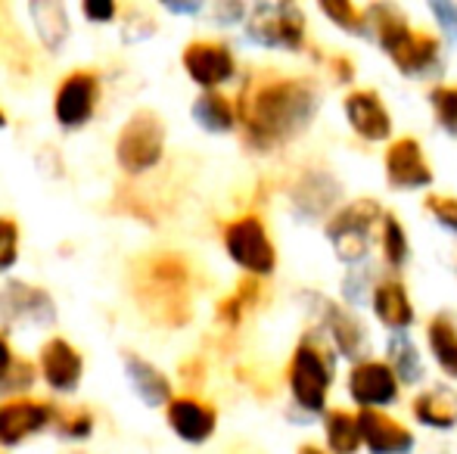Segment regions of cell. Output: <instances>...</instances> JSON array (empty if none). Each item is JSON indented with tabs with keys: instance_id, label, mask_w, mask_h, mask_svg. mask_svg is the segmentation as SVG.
I'll return each instance as SVG.
<instances>
[{
	"instance_id": "6da1fadb",
	"label": "cell",
	"mask_w": 457,
	"mask_h": 454,
	"mask_svg": "<svg viewBox=\"0 0 457 454\" xmlns=\"http://www.w3.org/2000/svg\"><path fill=\"white\" fill-rule=\"evenodd\" d=\"M234 103L243 144L253 153H274L312 131L324 106V91L314 75L253 72Z\"/></svg>"
},
{
	"instance_id": "7a4b0ae2",
	"label": "cell",
	"mask_w": 457,
	"mask_h": 454,
	"mask_svg": "<svg viewBox=\"0 0 457 454\" xmlns=\"http://www.w3.org/2000/svg\"><path fill=\"white\" fill-rule=\"evenodd\" d=\"M190 280L193 271L184 255L178 252H156L146 255L134 268V299L140 311L153 318L162 327H184L193 318V299H190Z\"/></svg>"
},
{
	"instance_id": "3957f363",
	"label": "cell",
	"mask_w": 457,
	"mask_h": 454,
	"mask_svg": "<svg viewBox=\"0 0 457 454\" xmlns=\"http://www.w3.org/2000/svg\"><path fill=\"white\" fill-rule=\"evenodd\" d=\"M337 383V351L318 330H305L287 361V389L305 417L330 411V389Z\"/></svg>"
},
{
	"instance_id": "277c9868",
	"label": "cell",
	"mask_w": 457,
	"mask_h": 454,
	"mask_svg": "<svg viewBox=\"0 0 457 454\" xmlns=\"http://www.w3.org/2000/svg\"><path fill=\"white\" fill-rule=\"evenodd\" d=\"M386 219V209L373 196H355L345 200L330 219L324 221V236L330 243L333 255L345 268L367 265L373 252V243L379 236V225Z\"/></svg>"
},
{
	"instance_id": "5b68a950",
	"label": "cell",
	"mask_w": 457,
	"mask_h": 454,
	"mask_svg": "<svg viewBox=\"0 0 457 454\" xmlns=\"http://www.w3.org/2000/svg\"><path fill=\"white\" fill-rule=\"evenodd\" d=\"M221 243L228 259L246 271V277L268 280L277 271V246L262 215L243 212L230 219L221 230Z\"/></svg>"
},
{
	"instance_id": "8992f818",
	"label": "cell",
	"mask_w": 457,
	"mask_h": 454,
	"mask_svg": "<svg viewBox=\"0 0 457 454\" xmlns=\"http://www.w3.org/2000/svg\"><path fill=\"white\" fill-rule=\"evenodd\" d=\"M243 29L255 47L280 54H302L308 44V16L299 4H255Z\"/></svg>"
},
{
	"instance_id": "52a82bcc",
	"label": "cell",
	"mask_w": 457,
	"mask_h": 454,
	"mask_svg": "<svg viewBox=\"0 0 457 454\" xmlns=\"http://www.w3.org/2000/svg\"><path fill=\"white\" fill-rule=\"evenodd\" d=\"M345 200L339 175L324 165H305L287 187V206L295 221H327Z\"/></svg>"
},
{
	"instance_id": "ba28073f",
	"label": "cell",
	"mask_w": 457,
	"mask_h": 454,
	"mask_svg": "<svg viewBox=\"0 0 457 454\" xmlns=\"http://www.w3.org/2000/svg\"><path fill=\"white\" fill-rule=\"evenodd\" d=\"M165 156V121L153 110H137L115 137V159L128 175L156 169Z\"/></svg>"
},
{
	"instance_id": "9c48e42d",
	"label": "cell",
	"mask_w": 457,
	"mask_h": 454,
	"mask_svg": "<svg viewBox=\"0 0 457 454\" xmlns=\"http://www.w3.org/2000/svg\"><path fill=\"white\" fill-rule=\"evenodd\" d=\"M314 330L330 343V349L343 361L358 364L370 358V330L358 318V311L339 299H318V327Z\"/></svg>"
},
{
	"instance_id": "30bf717a",
	"label": "cell",
	"mask_w": 457,
	"mask_h": 454,
	"mask_svg": "<svg viewBox=\"0 0 457 454\" xmlns=\"http://www.w3.org/2000/svg\"><path fill=\"white\" fill-rule=\"evenodd\" d=\"M383 54L395 66V72L411 81L442 78V72H445V44L436 31L411 29L395 44H389Z\"/></svg>"
},
{
	"instance_id": "8fae6325",
	"label": "cell",
	"mask_w": 457,
	"mask_h": 454,
	"mask_svg": "<svg viewBox=\"0 0 457 454\" xmlns=\"http://www.w3.org/2000/svg\"><path fill=\"white\" fill-rule=\"evenodd\" d=\"M345 392L358 411H389L402 401V383L386 358H364L345 374Z\"/></svg>"
},
{
	"instance_id": "7c38bea8",
	"label": "cell",
	"mask_w": 457,
	"mask_h": 454,
	"mask_svg": "<svg viewBox=\"0 0 457 454\" xmlns=\"http://www.w3.org/2000/svg\"><path fill=\"white\" fill-rule=\"evenodd\" d=\"M383 175L386 184L398 194H417V190H429L436 181V169L427 159L420 137L414 134H402L383 150Z\"/></svg>"
},
{
	"instance_id": "4fadbf2b",
	"label": "cell",
	"mask_w": 457,
	"mask_h": 454,
	"mask_svg": "<svg viewBox=\"0 0 457 454\" xmlns=\"http://www.w3.org/2000/svg\"><path fill=\"white\" fill-rule=\"evenodd\" d=\"M343 119L349 131L364 144H392L395 119L386 106L383 94L373 87H349L343 97Z\"/></svg>"
},
{
	"instance_id": "5bb4252c",
	"label": "cell",
	"mask_w": 457,
	"mask_h": 454,
	"mask_svg": "<svg viewBox=\"0 0 457 454\" xmlns=\"http://www.w3.org/2000/svg\"><path fill=\"white\" fill-rule=\"evenodd\" d=\"M0 324L4 327H54L56 305L41 286L10 280L0 290Z\"/></svg>"
},
{
	"instance_id": "9a60e30c",
	"label": "cell",
	"mask_w": 457,
	"mask_h": 454,
	"mask_svg": "<svg viewBox=\"0 0 457 454\" xmlns=\"http://www.w3.org/2000/svg\"><path fill=\"white\" fill-rule=\"evenodd\" d=\"M181 66L190 75L193 85H199L203 91H218L221 85L237 78V56L224 41H209L199 37L190 41L181 54Z\"/></svg>"
},
{
	"instance_id": "2e32d148",
	"label": "cell",
	"mask_w": 457,
	"mask_h": 454,
	"mask_svg": "<svg viewBox=\"0 0 457 454\" xmlns=\"http://www.w3.org/2000/svg\"><path fill=\"white\" fill-rule=\"evenodd\" d=\"M100 103V75L91 69H75L60 81L54 94V115L66 131L87 125Z\"/></svg>"
},
{
	"instance_id": "e0dca14e",
	"label": "cell",
	"mask_w": 457,
	"mask_h": 454,
	"mask_svg": "<svg viewBox=\"0 0 457 454\" xmlns=\"http://www.w3.org/2000/svg\"><path fill=\"white\" fill-rule=\"evenodd\" d=\"M56 408L50 401L35 399H6L0 401V445L12 449V445L25 442L35 433L54 426Z\"/></svg>"
},
{
	"instance_id": "ac0fdd59",
	"label": "cell",
	"mask_w": 457,
	"mask_h": 454,
	"mask_svg": "<svg viewBox=\"0 0 457 454\" xmlns=\"http://www.w3.org/2000/svg\"><path fill=\"white\" fill-rule=\"evenodd\" d=\"M370 311L386 334H408L417 324V309L414 299H411V290L395 274L379 277L377 290L370 296Z\"/></svg>"
},
{
	"instance_id": "d6986e66",
	"label": "cell",
	"mask_w": 457,
	"mask_h": 454,
	"mask_svg": "<svg viewBox=\"0 0 457 454\" xmlns=\"http://www.w3.org/2000/svg\"><path fill=\"white\" fill-rule=\"evenodd\" d=\"M171 433L187 445H203L215 436L218 430V411L215 405L203 401L199 395H175L171 405L165 408Z\"/></svg>"
},
{
	"instance_id": "ffe728a7",
	"label": "cell",
	"mask_w": 457,
	"mask_h": 454,
	"mask_svg": "<svg viewBox=\"0 0 457 454\" xmlns=\"http://www.w3.org/2000/svg\"><path fill=\"white\" fill-rule=\"evenodd\" d=\"M358 424L367 454H414L417 449L414 430L389 411H358Z\"/></svg>"
},
{
	"instance_id": "44dd1931",
	"label": "cell",
	"mask_w": 457,
	"mask_h": 454,
	"mask_svg": "<svg viewBox=\"0 0 457 454\" xmlns=\"http://www.w3.org/2000/svg\"><path fill=\"white\" fill-rule=\"evenodd\" d=\"M85 374V361H81L79 349L62 336H54L41 345V376L54 392H75Z\"/></svg>"
},
{
	"instance_id": "7402d4cb",
	"label": "cell",
	"mask_w": 457,
	"mask_h": 454,
	"mask_svg": "<svg viewBox=\"0 0 457 454\" xmlns=\"http://www.w3.org/2000/svg\"><path fill=\"white\" fill-rule=\"evenodd\" d=\"M411 417L433 433L457 430V389L452 386H427L411 399Z\"/></svg>"
},
{
	"instance_id": "603a6c76",
	"label": "cell",
	"mask_w": 457,
	"mask_h": 454,
	"mask_svg": "<svg viewBox=\"0 0 457 454\" xmlns=\"http://www.w3.org/2000/svg\"><path fill=\"white\" fill-rule=\"evenodd\" d=\"M121 364H125V374H128V383L134 386L137 399L150 408H169L175 392H171V380L156 367L153 361H146L144 355L137 351H125L121 355Z\"/></svg>"
},
{
	"instance_id": "cb8c5ba5",
	"label": "cell",
	"mask_w": 457,
	"mask_h": 454,
	"mask_svg": "<svg viewBox=\"0 0 457 454\" xmlns=\"http://www.w3.org/2000/svg\"><path fill=\"white\" fill-rule=\"evenodd\" d=\"M427 349L436 367L457 383V318L452 311H439L427 324Z\"/></svg>"
},
{
	"instance_id": "d4e9b609",
	"label": "cell",
	"mask_w": 457,
	"mask_h": 454,
	"mask_svg": "<svg viewBox=\"0 0 457 454\" xmlns=\"http://www.w3.org/2000/svg\"><path fill=\"white\" fill-rule=\"evenodd\" d=\"M320 430H324V449L330 454H358L364 449L358 411L330 408V411L320 417Z\"/></svg>"
},
{
	"instance_id": "484cf974",
	"label": "cell",
	"mask_w": 457,
	"mask_h": 454,
	"mask_svg": "<svg viewBox=\"0 0 457 454\" xmlns=\"http://www.w3.org/2000/svg\"><path fill=\"white\" fill-rule=\"evenodd\" d=\"M386 364L392 367V374L398 376L402 386H420L423 376H427L423 351L411 340V334H389V340H386Z\"/></svg>"
},
{
	"instance_id": "4316f807",
	"label": "cell",
	"mask_w": 457,
	"mask_h": 454,
	"mask_svg": "<svg viewBox=\"0 0 457 454\" xmlns=\"http://www.w3.org/2000/svg\"><path fill=\"white\" fill-rule=\"evenodd\" d=\"M190 115L203 131L209 134H230L240 128L237 119V103L230 97H224L221 91H203L190 106Z\"/></svg>"
},
{
	"instance_id": "83f0119b",
	"label": "cell",
	"mask_w": 457,
	"mask_h": 454,
	"mask_svg": "<svg viewBox=\"0 0 457 454\" xmlns=\"http://www.w3.org/2000/svg\"><path fill=\"white\" fill-rule=\"evenodd\" d=\"M29 16H31V22H35V31L44 47H47L50 54H60L69 31H72L66 6L56 4V0H35V4H29Z\"/></svg>"
},
{
	"instance_id": "f1b7e54d",
	"label": "cell",
	"mask_w": 457,
	"mask_h": 454,
	"mask_svg": "<svg viewBox=\"0 0 457 454\" xmlns=\"http://www.w3.org/2000/svg\"><path fill=\"white\" fill-rule=\"evenodd\" d=\"M364 10H367V37H370L379 50H386L389 44H395L404 31L414 29L408 12L395 4H370V6H364Z\"/></svg>"
},
{
	"instance_id": "f546056e",
	"label": "cell",
	"mask_w": 457,
	"mask_h": 454,
	"mask_svg": "<svg viewBox=\"0 0 457 454\" xmlns=\"http://www.w3.org/2000/svg\"><path fill=\"white\" fill-rule=\"evenodd\" d=\"M377 246H379V259H383L386 271L398 277V271H404L411 261V236L402 225V219H398L395 212H389V209H386V219H383V225H379Z\"/></svg>"
},
{
	"instance_id": "4dcf8cb0",
	"label": "cell",
	"mask_w": 457,
	"mask_h": 454,
	"mask_svg": "<svg viewBox=\"0 0 457 454\" xmlns=\"http://www.w3.org/2000/svg\"><path fill=\"white\" fill-rule=\"evenodd\" d=\"M262 296H265L262 280L259 277H243L240 284H237V290L218 302V309H215L218 321H221L224 327H240L243 318H246L249 311L262 302Z\"/></svg>"
},
{
	"instance_id": "1f68e13d",
	"label": "cell",
	"mask_w": 457,
	"mask_h": 454,
	"mask_svg": "<svg viewBox=\"0 0 457 454\" xmlns=\"http://www.w3.org/2000/svg\"><path fill=\"white\" fill-rule=\"evenodd\" d=\"M318 12L330 25H337L343 35L367 37V10H364V6L345 4V0H320Z\"/></svg>"
},
{
	"instance_id": "d6a6232c",
	"label": "cell",
	"mask_w": 457,
	"mask_h": 454,
	"mask_svg": "<svg viewBox=\"0 0 457 454\" xmlns=\"http://www.w3.org/2000/svg\"><path fill=\"white\" fill-rule=\"evenodd\" d=\"M379 277L370 265H358V268H349L339 284V302L349 305V309H358V305H370V296L377 290Z\"/></svg>"
},
{
	"instance_id": "836d02e7",
	"label": "cell",
	"mask_w": 457,
	"mask_h": 454,
	"mask_svg": "<svg viewBox=\"0 0 457 454\" xmlns=\"http://www.w3.org/2000/svg\"><path fill=\"white\" fill-rule=\"evenodd\" d=\"M427 103L433 110V119L448 137H457V85L436 81L427 91Z\"/></svg>"
},
{
	"instance_id": "e575fe53",
	"label": "cell",
	"mask_w": 457,
	"mask_h": 454,
	"mask_svg": "<svg viewBox=\"0 0 457 454\" xmlns=\"http://www.w3.org/2000/svg\"><path fill=\"white\" fill-rule=\"evenodd\" d=\"M423 212L436 221L445 234L457 240V196L452 194H427L423 196Z\"/></svg>"
},
{
	"instance_id": "d590c367",
	"label": "cell",
	"mask_w": 457,
	"mask_h": 454,
	"mask_svg": "<svg viewBox=\"0 0 457 454\" xmlns=\"http://www.w3.org/2000/svg\"><path fill=\"white\" fill-rule=\"evenodd\" d=\"M54 426H56V433H60L62 439H72V442H79V439H87L94 433V414L87 411V408H69V411H56Z\"/></svg>"
},
{
	"instance_id": "8d00e7d4",
	"label": "cell",
	"mask_w": 457,
	"mask_h": 454,
	"mask_svg": "<svg viewBox=\"0 0 457 454\" xmlns=\"http://www.w3.org/2000/svg\"><path fill=\"white\" fill-rule=\"evenodd\" d=\"M314 60L324 66V72L330 75L337 85H343V87H349V85H355V75H358V62L352 60L349 54H314Z\"/></svg>"
},
{
	"instance_id": "74e56055",
	"label": "cell",
	"mask_w": 457,
	"mask_h": 454,
	"mask_svg": "<svg viewBox=\"0 0 457 454\" xmlns=\"http://www.w3.org/2000/svg\"><path fill=\"white\" fill-rule=\"evenodd\" d=\"M19 259V225L0 215V271H10Z\"/></svg>"
},
{
	"instance_id": "f35d334b",
	"label": "cell",
	"mask_w": 457,
	"mask_h": 454,
	"mask_svg": "<svg viewBox=\"0 0 457 454\" xmlns=\"http://www.w3.org/2000/svg\"><path fill=\"white\" fill-rule=\"evenodd\" d=\"M35 364L29 361V358H16V367L10 370V376L4 380V386H0V395H16V392H25V389L35 383Z\"/></svg>"
},
{
	"instance_id": "ab89813d",
	"label": "cell",
	"mask_w": 457,
	"mask_h": 454,
	"mask_svg": "<svg viewBox=\"0 0 457 454\" xmlns=\"http://www.w3.org/2000/svg\"><path fill=\"white\" fill-rule=\"evenodd\" d=\"M429 16L436 19L442 35L452 44H457V4H452V0H433L429 4Z\"/></svg>"
},
{
	"instance_id": "60d3db41",
	"label": "cell",
	"mask_w": 457,
	"mask_h": 454,
	"mask_svg": "<svg viewBox=\"0 0 457 454\" xmlns=\"http://www.w3.org/2000/svg\"><path fill=\"white\" fill-rule=\"evenodd\" d=\"M153 31H156V22L144 10H131L128 12V25H121V35H125L128 44L146 41V37H153Z\"/></svg>"
},
{
	"instance_id": "b9f144b4",
	"label": "cell",
	"mask_w": 457,
	"mask_h": 454,
	"mask_svg": "<svg viewBox=\"0 0 457 454\" xmlns=\"http://www.w3.org/2000/svg\"><path fill=\"white\" fill-rule=\"evenodd\" d=\"M246 16H249V6L246 4H237V0H218L212 6V19H215L221 29H230V25H246Z\"/></svg>"
},
{
	"instance_id": "7bdbcfd3",
	"label": "cell",
	"mask_w": 457,
	"mask_h": 454,
	"mask_svg": "<svg viewBox=\"0 0 457 454\" xmlns=\"http://www.w3.org/2000/svg\"><path fill=\"white\" fill-rule=\"evenodd\" d=\"M81 10H85V16L91 19V22H109V19L119 12V6H115L112 0H87Z\"/></svg>"
},
{
	"instance_id": "ee69618b",
	"label": "cell",
	"mask_w": 457,
	"mask_h": 454,
	"mask_svg": "<svg viewBox=\"0 0 457 454\" xmlns=\"http://www.w3.org/2000/svg\"><path fill=\"white\" fill-rule=\"evenodd\" d=\"M12 367H16V355H12V345L6 340V334L0 330V386H4V380L10 376Z\"/></svg>"
},
{
	"instance_id": "f6af8a7d",
	"label": "cell",
	"mask_w": 457,
	"mask_h": 454,
	"mask_svg": "<svg viewBox=\"0 0 457 454\" xmlns=\"http://www.w3.org/2000/svg\"><path fill=\"white\" fill-rule=\"evenodd\" d=\"M171 12H199L203 10V4H165Z\"/></svg>"
},
{
	"instance_id": "bcb514c9",
	"label": "cell",
	"mask_w": 457,
	"mask_h": 454,
	"mask_svg": "<svg viewBox=\"0 0 457 454\" xmlns=\"http://www.w3.org/2000/svg\"><path fill=\"white\" fill-rule=\"evenodd\" d=\"M295 454H330V451L320 449V445H314V442H305V445H299V451Z\"/></svg>"
},
{
	"instance_id": "7dc6e473",
	"label": "cell",
	"mask_w": 457,
	"mask_h": 454,
	"mask_svg": "<svg viewBox=\"0 0 457 454\" xmlns=\"http://www.w3.org/2000/svg\"><path fill=\"white\" fill-rule=\"evenodd\" d=\"M0 128H6V112L0 110Z\"/></svg>"
},
{
	"instance_id": "c3c4849f",
	"label": "cell",
	"mask_w": 457,
	"mask_h": 454,
	"mask_svg": "<svg viewBox=\"0 0 457 454\" xmlns=\"http://www.w3.org/2000/svg\"><path fill=\"white\" fill-rule=\"evenodd\" d=\"M69 454H81V451H69Z\"/></svg>"
},
{
	"instance_id": "681fc988",
	"label": "cell",
	"mask_w": 457,
	"mask_h": 454,
	"mask_svg": "<svg viewBox=\"0 0 457 454\" xmlns=\"http://www.w3.org/2000/svg\"><path fill=\"white\" fill-rule=\"evenodd\" d=\"M454 271H457V261H454Z\"/></svg>"
}]
</instances>
